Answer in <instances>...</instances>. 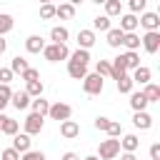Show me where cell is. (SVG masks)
Instances as JSON below:
<instances>
[{"mask_svg":"<svg viewBox=\"0 0 160 160\" xmlns=\"http://www.w3.org/2000/svg\"><path fill=\"white\" fill-rule=\"evenodd\" d=\"M55 18H60V20H72V18H75V5H70V2L55 5Z\"/></svg>","mask_w":160,"mask_h":160,"instance_id":"cell-15","label":"cell"},{"mask_svg":"<svg viewBox=\"0 0 160 160\" xmlns=\"http://www.w3.org/2000/svg\"><path fill=\"white\" fill-rule=\"evenodd\" d=\"M28 68H30V65H28V60H25V58H20V55H18V58H12V62H10V70H12V72H25Z\"/></svg>","mask_w":160,"mask_h":160,"instance_id":"cell-33","label":"cell"},{"mask_svg":"<svg viewBox=\"0 0 160 160\" xmlns=\"http://www.w3.org/2000/svg\"><path fill=\"white\" fill-rule=\"evenodd\" d=\"M115 85H118V92H122V95H128V92H132V78L125 72V75H120L118 80H115Z\"/></svg>","mask_w":160,"mask_h":160,"instance_id":"cell-24","label":"cell"},{"mask_svg":"<svg viewBox=\"0 0 160 160\" xmlns=\"http://www.w3.org/2000/svg\"><path fill=\"white\" fill-rule=\"evenodd\" d=\"M25 92H28L30 98H38V95H42V92H45V85H42V80H30V82H28V88H25Z\"/></svg>","mask_w":160,"mask_h":160,"instance_id":"cell-26","label":"cell"},{"mask_svg":"<svg viewBox=\"0 0 160 160\" xmlns=\"http://www.w3.org/2000/svg\"><path fill=\"white\" fill-rule=\"evenodd\" d=\"M30 108H32V112H38V115H48V110H50V102L42 98V95H38V98H32L30 100Z\"/></svg>","mask_w":160,"mask_h":160,"instance_id":"cell-20","label":"cell"},{"mask_svg":"<svg viewBox=\"0 0 160 160\" xmlns=\"http://www.w3.org/2000/svg\"><path fill=\"white\" fill-rule=\"evenodd\" d=\"M82 160H100L98 155H88V158H82Z\"/></svg>","mask_w":160,"mask_h":160,"instance_id":"cell-47","label":"cell"},{"mask_svg":"<svg viewBox=\"0 0 160 160\" xmlns=\"http://www.w3.org/2000/svg\"><path fill=\"white\" fill-rule=\"evenodd\" d=\"M30 145H32V140H30V135H28V132H15V135H12V148H15L18 152L30 150Z\"/></svg>","mask_w":160,"mask_h":160,"instance_id":"cell-13","label":"cell"},{"mask_svg":"<svg viewBox=\"0 0 160 160\" xmlns=\"http://www.w3.org/2000/svg\"><path fill=\"white\" fill-rule=\"evenodd\" d=\"M42 125H45V120H42V115H38V112H30V115L25 118V132H28V135H38V132L42 130Z\"/></svg>","mask_w":160,"mask_h":160,"instance_id":"cell-7","label":"cell"},{"mask_svg":"<svg viewBox=\"0 0 160 160\" xmlns=\"http://www.w3.org/2000/svg\"><path fill=\"white\" fill-rule=\"evenodd\" d=\"M132 82H138V85H145V82H150V78H152V70L150 68H145V65H138L135 70H132Z\"/></svg>","mask_w":160,"mask_h":160,"instance_id":"cell-12","label":"cell"},{"mask_svg":"<svg viewBox=\"0 0 160 160\" xmlns=\"http://www.w3.org/2000/svg\"><path fill=\"white\" fill-rule=\"evenodd\" d=\"M102 5H105V15H108V18H115V15H120L122 0H105Z\"/></svg>","mask_w":160,"mask_h":160,"instance_id":"cell-27","label":"cell"},{"mask_svg":"<svg viewBox=\"0 0 160 160\" xmlns=\"http://www.w3.org/2000/svg\"><path fill=\"white\" fill-rule=\"evenodd\" d=\"M122 45H125L128 50H138V48H140V35H135V32H125V35H122Z\"/></svg>","mask_w":160,"mask_h":160,"instance_id":"cell-28","label":"cell"},{"mask_svg":"<svg viewBox=\"0 0 160 160\" xmlns=\"http://www.w3.org/2000/svg\"><path fill=\"white\" fill-rule=\"evenodd\" d=\"M68 38H70V32H68V28H62V25H55V28L50 30V40H52V42H68Z\"/></svg>","mask_w":160,"mask_h":160,"instance_id":"cell-25","label":"cell"},{"mask_svg":"<svg viewBox=\"0 0 160 160\" xmlns=\"http://www.w3.org/2000/svg\"><path fill=\"white\" fill-rule=\"evenodd\" d=\"M42 48H45V40H42L40 35H30V38L25 40V50H28V52H32V55L42 52Z\"/></svg>","mask_w":160,"mask_h":160,"instance_id":"cell-17","label":"cell"},{"mask_svg":"<svg viewBox=\"0 0 160 160\" xmlns=\"http://www.w3.org/2000/svg\"><path fill=\"white\" fill-rule=\"evenodd\" d=\"M128 95H130V108H132V110H145V108L150 105L148 98L142 95V90H140V92H128Z\"/></svg>","mask_w":160,"mask_h":160,"instance_id":"cell-23","label":"cell"},{"mask_svg":"<svg viewBox=\"0 0 160 160\" xmlns=\"http://www.w3.org/2000/svg\"><path fill=\"white\" fill-rule=\"evenodd\" d=\"M92 30H100V32L110 30V18H108V15H98V18H92Z\"/></svg>","mask_w":160,"mask_h":160,"instance_id":"cell-30","label":"cell"},{"mask_svg":"<svg viewBox=\"0 0 160 160\" xmlns=\"http://www.w3.org/2000/svg\"><path fill=\"white\" fill-rule=\"evenodd\" d=\"M20 78H22L25 82H30V80H40V72H38L35 68H28L25 72H20Z\"/></svg>","mask_w":160,"mask_h":160,"instance_id":"cell-40","label":"cell"},{"mask_svg":"<svg viewBox=\"0 0 160 160\" xmlns=\"http://www.w3.org/2000/svg\"><path fill=\"white\" fill-rule=\"evenodd\" d=\"M88 62H90V50L78 48L75 52H70L68 58V75L72 80H82L88 75Z\"/></svg>","mask_w":160,"mask_h":160,"instance_id":"cell-1","label":"cell"},{"mask_svg":"<svg viewBox=\"0 0 160 160\" xmlns=\"http://www.w3.org/2000/svg\"><path fill=\"white\" fill-rule=\"evenodd\" d=\"M5 50H8V40H5V38H2V35H0V55H2V52H5Z\"/></svg>","mask_w":160,"mask_h":160,"instance_id":"cell-46","label":"cell"},{"mask_svg":"<svg viewBox=\"0 0 160 160\" xmlns=\"http://www.w3.org/2000/svg\"><path fill=\"white\" fill-rule=\"evenodd\" d=\"M135 28H138V15L135 12H128V15L120 18V30L122 32H135Z\"/></svg>","mask_w":160,"mask_h":160,"instance_id":"cell-18","label":"cell"},{"mask_svg":"<svg viewBox=\"0 0 160 160\" xmlns=\"http://www.w3.org/2000/svg\"><path fill=\"white\" fill-rule=\"evenodd\" d=\"M60 135H62L65 140H72V138H78V135H80V125H78L75 120H70V118H68V120H62V122H60Z\"/></svg>","mask_w":160,"mask_h":160,"instance_id":"cell-10","label":"cell"},{"mask_svg":"<svg viewBox=\"0 0 160 160\" xmlns=\"http://www.w3.org/2000/svg\"><path fill=\"white\" fill-rule=\"evenodd\" d=\"M92 45H95V30H80L78 32V48L90 50Z\"/></svg>","mask_w":160,"mask_h":160,"instance_id":"cell-16","label":"cell"},{"mask_svg":"<svg viewBox=\"0 0 160 160\" xmlns=\"http://www.w3.org/2000/svg\"><path fill=\"white\" fill-rule=\"evenodd\" d=\"M0 160H20V152H18L15 148H5V150L0 152Z\"/></svg>","mask_w":160,"mask_h":160,"instance_id":"cell-39","label":"cell"},{"mask_svg":"<svg viewBox=\"0 0 160 160\" xmlns=\"http://www.w3.org/2000/svg\"><path fill=\"white\" fill-rule=\"evenodd\" d=\"M108 125H110V118H102V115H100V118H95V128H98V130H102V132H105V130H108Z\"/></svg>","mask_w":160,"mask_h":160,"instance_id":"cell-42","label":"cell"},{"mask_svg":"<svg viewBox=\"0 0 160 160\" xmlns=\"http://www.w3.org/2000/svg\"><path fill=\"white\" fill-rule=\"evenodd\" d=\"M140 45L145 48V52L155 55L160 50V30H145V35L140 38Z\"/></svg>","mask_w":160,"mask_h":160,"instance_id":"cell-5","label":"cell"},{"mask_svg":"<svg viewBox=\"0 0 160 160\" xmlns=\"http://www.w3.org/2000/svg\"><path fill=\"white\" fill-rule=\"evenodd\" d=\"M120 60H122L125 70H135V68L140 65V55H138L135 50H125V52H120Z\"/></svg>","mask_w":160,"mask_h":160,"instance_id":"cell-14","label":"cell"},{"mask_svg":"<svg viewBox=\"0 0 160 160\" xmlns=\"http://www.w3.org/2000/svg\"><path fill=\"white\" fill-rule=\"evenodd\" d=\"M68 2H70V5H80L82 0H68Z\"/></svg>","mask_w":160,"mask_h":160,"instance_id":"cell-49","label":"cell"},{"mask_svg":"<svg viewBox=\"0 0 160 160\" xmlns=\"http://www.w3.org/2000/svg\"><path fill=\"white\" fill-rule=\"evenodd\" d=\"M138 25H142L145 30H160V15L158 12H142L138 18Z\"/></svg>","mask_w":160,"mask_h":160,"instance_id":"cell-8","label":"cell"},{"mask_svg":"<svg viewBox=\"0 0 160 160\" xmlns=\"http://www.w3.org/2000/svg\"><path fill=\"white\" fill-rule=\"evenodd\" d=\"M110 138H120L122 135V125L120 122H115V120H110V125H108V130H105Z\"/></svg>","mask_w":160,"mask_h":160,"instance_id":"cell-38","label":"cell"},{"mask_svg":"<svg viewBox=\"0 0 160 160\" xmlns=\"http://www.w3.org/2000/svg\"><path fill=\"white\" fill-rule=\"evenodd\" d=\"M142 95L148 98V102H158V100H160V85L145 82V85H142Z\"/></svg>","mask_w":160,"mask_h":160,"instance_id":"cell-22","label":"cell"},{"mask_svg":"<svg viewBox=\"0 0 160 160\" xmlns=\"http://www.w3.org/2000/svg\"><path fill=\"white\" fill-rule=\"evenodd\" d=\"M128 8H130V12H145L148 0H128Z\"/></svg>","mask_w":160,"mask_h":160,"instance_id":"cell-36","label":"cell"},{"mask_svg":"<svg viewBox=\"0 0 160 160\" xmlns=\"http://www.w3.org/2000/svg\"><path fill=\"white\" fill-rule=\"evenodd\" d=\"M18 120H12V118H5V122H2V128H0V132H5V135H15L18 132Z\"/></svg>","mask_w":160,"mask_h":160,"instance_id":"cell-34","label":"cell"},{"mask_svg":"<svg viewBox=\"0 0 160 160\" xmlns=\"http://www.w3.org/2000/svg\"><path fill=\"white\" fill-rule=\"evenodd\" d=\"M102 88H105V80H102L98 72H88V75L82 78V90H85L88 95H100Z\"/></svg>","mask_w":160,"mask_h":160,"instance_id":"cell-4","label":"cell"},{"mask_svg":"<svg viewBox=\"0 0 160 160\" xmlns=\"http://www.w3.org/2000/svg\"><path fill=\"white\" fill-rule=\"evenodd\" d=\"M120 160H138V158H135V152H122Z\"/></svg>","mask_w":160,"mask_h":160,"instance_id":"cell-45","label":"cell"},{"mask_svg":"<svg viewBox=\"0 0 160 160\" xmlns=\"http://www.w3.org/2000/svg\"><path fill=\"white\" fill-rule=\"evenodd\" d=\"M10 95H12V90H10V85H5V82H0V110L10 105Z\"/></svg>","mask_w":160,"mask_h":160,"instance_id":"cell-31","label":"cell"},{"mask_svg":"<svg viewBox=\"0 0 160 160\" xmlns=\"http://www.w3.org/2000/svg\"><path fill=\"white\" fill-rule=\"evenodd\" d=\"M105 32H108L105 42H108L110 48H120V45H122V35H125V32H122L120 28H110V30H105Z\"/></svg>","mask_w":160,"mask_h":160,"instance_id":"cell-19","label":"cell"},{"mask_svg":"<svg viewBox=\"0 0 160 160\" xmlns=\"http://www.w3.org/2000/svg\"><path fill=\"white\" fill-rule=\"evenodd\" d=\"M150 160H160V142L150 145Z\"/></svg>","mask_w":160,"mask_h":160,"instance_id":"cell-43","label":"cell"},{"mask_svg":"<svg viewBox=\"0 0 160 160\" xmlns=\"http://www.w3.org/2000/svg\"><path fill=\"white\" fill-rule=\"evenodd\" d=\"M132 125H135L138 130H150V128H152V115L145 112V110H135V115H132Z\"/></svg>","mask_w":160,"mask_h":160,"instance_id":"cell-9","label":"cell"},{"mask_svg":"<svg viewBox=\"0 0 160 160\" xmlns=\"http://www.w3.org/2000/svg\"><path fill=\"white\" fill-rule=\"evenodd\" d=\"M30 95L25 92V90H18V92H12L10 95V105L15 108V110H25V108H30Z\"/></svg>","mask_w":160,"mask_h":160,"instance_id":"cell-11","label":"cell"},{"mask_svg":"<svg viewBox=\"0 0 160 160\" xmlns=\"http://www.w3.org/2000/svg\"><path fill=\"white\" fill-rule=\"evenodd\" d=\"M42 2H50V0H40V5H42Z\"/></svg>","mask_w":160,"mask_h":160,"instance_id":"cell-51","label":"cell"},{"mask_svg":"<svg viewBox=\"0 0 160 160\" xmlns=\"http://www.w3.org/2000/svg\"><path fill=\"white\" fill-rule=\"evenodd\" d=\"M48 115L52 118V120H58V122H62V120H68L70 115H72V108L68 105V102H52L50 105V110H48Z\"/></svg>","mask_w":160,"mask_h":160,"instance_id":"cell-6","label":"cell"},{"mask_svg":"<svg viewBox=\"0 0 160 160\" xmlns=\"http://www.w3.org/2000/svg\"><path fill=\"white\" fill-rule=\"evenodd\" d=\"M50 2H55V0H50Z\"/></svg>","mask_w":160,"mask_h":160,"instance_id":"cell-52","label":"cell"},{"mask_svg":"<svg viewBox=\"0 0 160 160\" xmlns=\"http://www.w3.org/2000/svg\"><path fill=\"white\" fill-rule=\"evenodd\" d=\"M20 160H45V152H40V150H25L22 155H20Z\"/></svg>","mask_w":160,"mask_h":160,"instance_id":"cell-37","label":"cell"},{"mask_svg":"<svg viewBox=\"0 0 160 160\" xmlns=\"http://www.w3.org/2000/svg\"><path fill=\"white\" fill-rule=\"evenodd\" d=\"M138 145H140V140H138V135H132V132L122 135V140H120V150H125V152H135Z\"/></svg>","mask_w":160,"mask_h":160,"instance_id":"cell-21","label":"cell"},{"mask_svg":"<svg viewBox=\"0 0 160 160\" xmlns=\"http://www.w3.org/2000/svg\"><path fill=\"white\" fill-rule=\"evenodd\" d=\"M95 72H98L100 78H110V60H98Z\"/></svg>","mask_w":160,"mask_h":160,"instance_id":"cell-35","label":"cell"},{"mask_svg":"<svg viewBox=\"0 0 160 160\" xmlns=\"http://www.w3.org/2000/svg\"><path fill=\"white\" fill-rule=\"evenodd\" d=\"M92 2H95V5H102V2H105V0H92Z\"/></svg>","mask_w":160,"mask_h":160,"instance_id":"cell-50","label":"cell"},{"mask_svg":"<svg viewBox=\"0 0 160 160\" xmlns=\"http://www.w3.org/2000/svg\"><path fill=\"white\" fill-rule=\"evenodd\" d=\"M12 25H15L12 15H8V12H0V35H8V32L12 30Z\"/></svg>","mask_w":160,"mask_h":160,"instance_id":"cell-29","label":"cell"},{"mask_svg":"<svg viewBox=\"0 0 160 160\" xmlns=\"http://www.w3.org/2000/svg\"><path fill=\"white\" fill-rule=\"evenodd\" d=\"M40 18L42 20H52L55 18V2H42L40 5Z\"/></svg>","mask_w":160,"mask_h":160,"instance_id":"cell-32","label":"cell"},{"mask_svg":"<svg viewBox=\"0 0 160 160\" xmlns=\"http://www.w3.org/2000/svg\"><path fill=\"white\" fill-rule=\"evenodd\" d=\"M120 155V140L118 138H108V140H100L98 145V158L100 160H112Z\"/></svg>","mask_w":160,"mask_h":160,"instance_id":"cell-3","label":"cell"},{"mask_svg":"<svg viewBox=\"0 0 160 160\" xmlns=\"http://www.w3.org/2000/svg\"><path fill=\"white\" fill-rule=\"evenodd\" d=\"M42 55H45L48 62H60V60H68L70 58V50H68L65 42H50V45L42 48Z\"/></svg>","mask_w":160,"mask_h":160,"instance_id":"cell-2","label":"cell"},{"mask_svg":"<svg viewBox=\"0 0 160 160\" xmlns=\"http://www.w3.org/2000/svg\"><path fill=\"white\" fill-rule=\"evenodd\" d=\"M12 70L10 68H0V82H5V85H10V80H12Z\"/></svg>","mask_w":160,"mask_h":160,"instance_id":"cell-41","label":"cell"},{"mask_svg":"<svg viewBox=\"0 0 160 160\" xmlns=\"http://www.w3.org/2000/svg\"><path fill=\"white\" fill-rule=\"evenodd\" d=\"M60 160H80V155L78 152H72V150H68V152H62V158Z\"/></svg>","mask_w":160,"mask_h":160,"instance_id":"cell-44","label":"cell"},{"mask_svg":"<svg viewBox=\"0 0 160 160\" xmlns=\"http://www.w3.org/2000/svg\"><path fill=\"white\" fill-rule=\"evenodd\" d=\"M5 118H8V115H2V112H0V128H2V122H5Z\"/></svg>","mask_w":160,"mask_h":160,"instance_id":"cell-48","label":"cell"}]
</instances>
